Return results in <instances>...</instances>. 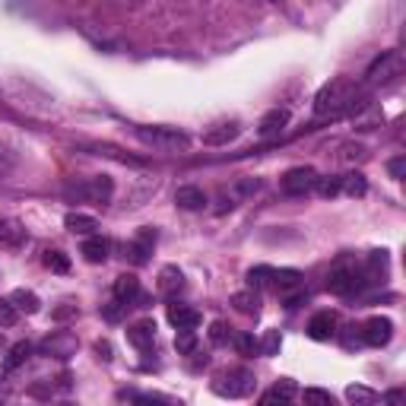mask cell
<instances>
[{
    "mask_svg": "<svg viewBox=\"0 0 406 406\" xmlns=\"http://www.w3.org/2000/svg\"><path fill=\"white\" fill-rule=\"evenodd\" d=\"M362 105H365V102H359V89L349 80L327 82L314 99L317 118H340V114H346V111H359Z\"/></svg>",
    "mask_w": 406,
    "mask_h": 406,
    "instance_id": "cell-1",
    "label": "cell"
},
{
    "mask_svg": "<svg viewBox=\"0 0 406 406\" xmlns=\"http://www.w3.org/2000/svg\"><path fill=\"white\" fill-rule=\"evenodd\" d=\"M137 140L152 149H162V152H178V149H187L190 140L187 133L175 130V127H137Z\"/></svg>",
    "mask_w": 406,
    "mask_h": 406,
    "instance_id": "cell-2",
    "label": "cell"
},
{
    "mask_svg": "<svg viewBox=\"0 0 406 406\" xmlns=\"http://www.w3.org/2000/svg\"><path fill=\"white\" fill-rule=\"evenodd\" d=\"M254 387H257V381H254V374L247 371V368H232V371L219 374V378L213 381V390L219 393V397H228V400L251 397Z\"/></svg>",
    "mask_w": 406,
    "mask_h": 406,
    "instance_id": "cell-3",
    "label": "cell"
},
{
    "mask_svg": "<svg viewBox=\"0 0 406 406\" xmlns=\"http://www.w3.org/2000/svg\"><path fill=\"white\" fill-rule=\"evenodd\" d=\"M317 171L311 168V165H295V168H289L283 175V190L289 197H302V194H308V190H314V184H317Z\"/></svg>",
    "mask_w": 406,
    "mask_h": 406,
    "instance_id": "cell-4",
    "label": "cell"
},
{
    "mask_svg": "<svg viewBox=\"0 0 406 406\" xmlns=\"http://www.w3.org/2000/svg\"><path fill=\"white\" fill-rule=\"evenodd\" d=\"M403 73V54L400 51H387V54H381L378 61L368 67L365 80L368 82H390L393 76Z\"/></svg>",
    "mask_w": 406,
    "mask_h": 406,
    "instance_id": "cell-5",
    "label": "cell"
},
{
    "mask_svg": "<svg viewBox=\"0 0 406 406\" xmlns=\"http://www.w3.org/2000/svg\"><path fill=\"white\" fill-rule=\"evenodd\" d=\"M390 336H393V324L387 321V317H368V321L362 324V340H365L368 346H374V349L387 346Z\"/></svg>",
    "mask_w": 406,
    "mask_h": 406,
    "instance_id": "cell-6",
    "label": "cell"
},
{
    "mask_svg": "<svg viewBox=\"0 0 406 406\" xmlns=\"http://www.w3.org/2000/svg\"><path fill=\"white\" fill-rule=\"evenodd\" d=\"M327 289L333 292V295H349V292L359 289V276H355L352 266H336L327 276Z\"/></svg>",
    "mask_w": 406,
    "mask_h": 406,
    "instance_id": "cell-7",
    "label": "cell"
},
{
    "mask_svg": "<svg viewBox=\"0 0 406 406\" xmlns=\"http://www.w3.org/2000/svg\"><path fill=\"white\" fill-rule=\"evenodd\" d=\"M76 336L73 333H67V330H61V333H54V336H48V340L42 343V352H48V355H57V359H70V355L76 352Z\"/></svg>",
    "mask_w": 406,
    "mask_h": 406,
    "instance_id": "cell-8",
    "label": "cell"
},
{
    "mask_svg": "<svg viewBox=\"0 0 406 406\" xmlns=\"http://www.w3.org/2000/svg\"><path fill=\"white\" fill-rule=\"evenodd\" d=\"M76 194H80L82 200H92V203H108V200H111V178H105V175L92 178V181L80 184V187H76Z\"/></svg>",
    "mask_w": 406,
    "mask_h": 406,
    "instance_id": "cell-9",
    "label": "cell"
},
{
    "mask_svg": "<svg viewBox=\"0 0 406 406\" xmlns=\"http://www.w3.org/2000/svg\"><path fill=\"white\" fill-rule=\"evenodd\" d=\"M333 327H336L333 311H317V314L308 321V336H311V340H317V343H324V340L333 336Z\"/></svg>",
    "mask_w": 406,
    "mask_h": 406,
    "instance_id": "cell-10",
    "label": "cell"
},
{
    "mask_svg": "<svg viewBox=\"0 0 406 406\" xmlns=\"http://www.w3.org/2000/svg\"><path fill=\"white\" fill-rule=\"evenodd\" d=\"M168 321L175 330H197L200 327V311L187 308V304H168Z\"/></svg>",
    "mask_w": 406,
    "mask_h": 406,
    "instance_id": "cell-11",
    "label": "cell"
},
{
    "mask_svg": "<svg viewBox=\"0 0 406 406\" xmlns=\"http://www.w3.org/2000/svg\"><path fill=\"white\" fill-rule=\"evenodd\" d=\"M152 340H156V324L152 321H137L127 327V343L137 349H149Z\"/></svg>",
    "mask_w": 406,
    "mask_h": 406,
    "instance_id": "cell-12",
    "label": "cell"
},
{
    "mask_svg": "<svg viewBox=\"0 0 406 406\" xmlns=\"http://www.w3.org/2000/svg\"><path fill=\"white\" fill-rule=\"evenodd\" d=\"M114 298H118L121 304H130V302H137V295H140V279L133 276V273H121L118 279H114Z\"/></svg>",
    "mask_w": 406,
    "mask_h": 406,
    "instance_id": "cell-13",
    "label": "cell"
},
{
    "mask_svg": "<svg viewBox=\"0 0 406 406\" xmlns=\"http://www.w3.org/2000/svg\"><path fill=\"white\" fill-rule=\"evenodd\" d=\"M175 203L181 209H187V213H197V209L207 207V194H203L200 187H194V184H184V187H178Z\"/></svg>",
    "mask_w": 406,
    "mask_h": 406,
    "instance_id": "cell-14",
    "label": "cell"
},
{
    "mask_svg": "<svg viewBox=\"0 0 406 406\" xmlns=\"http://www.w3.org/2000/svg\"><path fill=\"white\" fill-rule=\"evenodd\" d=\"M289 124V111L285 108H273V111H266L264 118H260V137H276V133H283V127Z\"/></svg>",
    "mask_w": 406,
    "mask_h": 406,
    "instance_id": "cell-15",
    "label": "cell"
},
{
    "mask_svg": "<svg viewBox=\"0 0 406 406\" xmlns=\"http://www.w3.org/2000/svg\"><path fill=\"white\" fill-rule=\"evenodd\" d=\"M108 251H111V241H105L102 235H92V238L82 241V257H86L89 264H105Z\"/></svg>",
    "mask_w": 406,
    "mask_h": 406,
    "instance_id": "cell-16",
    "label": "cell"
},
{
    "mask_svg": "<svg viewBox=\"0 0 406 406\" xmlns=\"http://www.w3.org/2000/svg\"><path fill=\"white\" fill-rule=\"evenodd\" d=\"M63 226H67L73 235H86V238H92L95 228H99V219H95V216H86V213H67Z\"/></svg>",
    "mask_w": 406,
    "mask_h": 406,
    "instance_id": "cell-17",
    "label": "cell"
},
{
    "mask_svg": "<svg viewBox=\"0 0 406 406\" xmlns=\"http://www.w3.org/2000/svg\"><path fill=\"white\" fill-rule=\"evenodd\" d=\"M292 393H295V384H292L289 378H283L276 387H273V390H266V393H264L260 406H289Z\"/></svg>",
    "mask_w": 406,
    "mask_h": 406,
    "instance_id": "cell-18",
    "label": "cell"
},
{
    "mask_svg": "<svg viewBox=\"0 0 406 406\" xmlns=\"http://www.w3.org/2000/svg\"><path fill=\"white\" fill-rule=\"evenodd\" d=\"M184 285V273L178 270V266H162L159 270V292H165V295H175V292H181Z\"/></svg>",
    "mask_w": 406,
    "mask_h": 406,
    "instance_id": "cell-19",
    "label": "cell"
},
{
    "mask_svg": "<svg viewBox=\"0 0 406 406\" xmlns=\"http://www.w3.org/2000/svg\"><path fill=\"white\" fill-rule=\"evenodd\" d=\"M25 241V228L13 219H0V245L4 247H19Z\"/></svg>",
    "mask_w": 406,
    "mask_h": 406,
    "instance_id": "cell-20",
    "label": "cell"
},
{
    "mask_svg": "<svg viewBox=\"0 0 406 406\" xmlns=\"http://www.w3.org/2000/svg\"><path fill=\"white\" fill-rule=\"evenodd\" d=\"M232 308L238 311V314H247V317H254L260 311V298H257V292H251V289H245V292H235L232 295Z\"/></svg>",
    "mask_w": 406,
    "mask_h": 406,
    "instance_id": "cell-21",
    "label": "cell"
},
{
    "mask_svg": "<svg viewBox=\"0 0 406 406\" xmlns=\"http://www.w3.org/2000/svg\"><path fill=\"white\" fill-rule=\"evenodd\" d=\"M238 133H241V127L235 124V121H232V124H219L216 130H207V133H203V143H209V146H226L228 140H235Z\"/></svg>",
    "mask_w": 406,
    "mask_h": 406,
    "instance_id": "cell-22",
    "label": "cell"
},
{
    "mask_svg": "<svg viewBox=\"0 0 406 406\" xmlns=\"http://www.w3.org/2000/svg\"><path fill=\"white\" fill-rule=\"evenodd\" d=\"M340 190L346 197H365V190H368L365 175H362V171H349V175H343L340 178Z\"/></svg>",
    "mask_w": 406,
    "mask_h": 406,
    "instance_id": "cell-23",
    "label": "cell"
},
{
    "mask_svg": "<svg viewBox=\"0 0 406 406\" xmlns=\"http://www.w3.org/2000/svg\"><path fill=\"white\" fill-rule=\"evenodd\" d=\"M346 400L352 406H378V393L365 384H349L346 387Z\"/></svg>",
    "mask_w": 406,
    "mask_h": 406,
    "instance_id": "cell-24",
    "label": "cell"
},
{
    "mask_svg": "<svg viewBox=\"0 0 406 406\" xmlns=\"http://www.w3.org/2000/svg\"><path fill=\"white\" fill-rule=\"evenodd\" d=\"M10 304L16 311H25V314H35L38 308H42V302H38V295L35 292H29V289H16L10 295Z\"/></svg>",
    "mask_w": 406,
    "mask_h": 406,
    "instance_id": "cell-25",
    "label": "cell"
},
{
    "mask_svg": "<svg viewBox=\"0 0 406 406\" xmlns=\"http://www.w3.org/2000/svg\"><path fill=\"white\" fill-rule=\"evenodd\" d=\"M273 266H251L247 270V289L257 292V289H266V285H273Z\"/></svg>",
    "mask_w": 406,
    "mask_h": 406,
    "instance_id": "cell-26",
    "label": "cell"
},
{
    "mask_svg": "<svg viewBox=\"0 0 406 406\" xmlns=\"http://www.w3.org/2000/svg\"><path fill=\"white\" fill-rule=\"evenodd\" d=\"M273 285H276L279 292L298 289V285H302V273H298V270H276V273H273Z\"/></svg>",
    "mask_w": 406,
    "mask_h": 406,
    "instance_id": "cell-27",
    "label": "cell"
},
{
    "mask_svg": "<svg viewBox=\"0 0 406 406\" xmlns=\"http://www.w3.org/2000/svg\"><path fill=\"white\" fill-rule=\"evenodd\" d=\"M29 355H32V346H29V343H25V340H23V343H16V346L10 349V355H6L4 368H6V371H16V368L23 365V362L29 359Z\"/></svg>",
    "mask_w": 406,
    "mask_h": 406,
    "instance_id": "cell-28",
    "label": "cell"
},
{
    "mask_svg": "<svg viewBox=\"0 0 406 406\" xmlns=\"http://www.w3.org/2000/svg\"><path fill=\"white\" fill-rule=\"evenodd\" d=\"M302 397H304V406H336L333 393L321 390V387H308V390H304Z\"/></svg>",
    "mask_w": 406,
    "mask_h": 406,
    "instance_id": "cell-29",
    "label": "cell"
},
{
    "mask_svg": "<svg viewBox=\"0 0 406 406\" xmlns=\"http://www.w3.org/2000/svg\"><path fill=\"white\" fill-rule=\"evenodd\" d=\"M365 159H368V152L362 143H343L340 146V162L352 165V162H365Z\"/></svg>",
    "mask_w": 406,
    "mask_h": 406,
    "instance_id": "cell-30",
    "label": "cell"
},
{
    "mask_svg": "<svg viewBox=\"0 0 406 406\" xmlns=\"http://www.w3.org/2000/svg\"><path fill=\"white\" fill-rule=\"evenodd\" d=\"M279 346H283V336H279V330H266L264 340L257 343V352L260 355H276Z\"/></svg>",
    "mask_w": 406,
    "mask_h": 406,
    "instance_id": "cell-31",
    "label": "cell"
},
{
    "mask_svg": "<svg viewBox=\"0 0 406 406\" xmlns=\"http://www.w3.org/2000/svg\"><path fill=\"white\" fill-rule=\"evenodd\" d=\"M44 266L54 273H67L70 270V257L63 251H44Z\"/></svg>",
    "mask_w": 406,
    "mask_h": 406,
    "instance_id": "cell-32",
    "label": "cell"
},
{
    "mask_svg": "<svg viewBox=\"0 0 406 406\" xmlns=\"http://www.w3.org/2000/svg\"><path fill=\"white\" fill-rule=\"evenodd\" d=\"M175 349L181 355H190L197 349V333L194 330H178V336H175Z\"/></svg>",
    "mask_w": 406,
    "mask_h": 406,
    "instance_id": "cell-33",
    "label": "cell"
},
{
    "mask_svg": "<svg viewBox=\"0 0 406 406\" xmlns=\"http://www.w3.org/2000/svg\"><path fill=\"white\" fill-rule=\"evenodd\" d=\"M314 190H317V194H321V197H327V200H330V197H336V194H340V178H336V175L317 178Z\"/></svg>",
    "mask_w": 406,
    "mask_h": 406,
    "instance_id": "cell-34",
    "label": "cell"
},
{
    "mask_svg": "<svg viewBox=\"0 0 406 406\" xmlns=\"http://www.w3.org/2000/svg\"><path fill=\"white\" fill-rule=\"evenodd\" d=\"M149 254H152V247L140 245V241H130V245H127V257H130L137 266H143L146 260H149Z\"/></svg>",
    "mask_w": 406,
    "mask_h": 406,
    "instance_id": "cell-35",
    "label": "cell"
},
{
    "mask_svg": "<svg viewBox=\"0 0 406 406\" xmlns=\"http://www.w3.org/2000/svg\"><path fill=\"white\" fill-rule=\"evenodd\" d=\"M228 330H232V327H228L226 321H213V324H209V340H213L216 346H226L228 336H232Z\"/></svg>",
    "mask_w": 406,
    "mask_h": 406,
    "instance_id": "cell-36",
    "label": "cell"
},
{
    "mask_svg": "<svg viewBox=\"0 0 406 406\" xmlns=\"http://www.w3.org/2000/svg\"><path fill=\"white\" fill-rule=\"evenodd\" d=\"M235 349H238L241 355H254L257 352V340H254L251 333H238L235 336Z\"/></svg>",
    "mask_w": 406,
    "mask_h": 406,
    "instance_id": "cell-37",
    "label": "cell"
},
{
    "mask_svg": "<svg viewBox=\"0 0 406 406\" xmlns=\"http://www.w3.org/2000/svg\"><path fill=\"white\" fill-rule=\"evenodd\" d=\"M16 321H19V311L10 304V298H6V302H0V327H13Z\"/></svg>",
    "mask_w": 406,
    "mask_h": 406,
    "instance_id": "cell-38",
    "label": "cell"
},
{
    "mask_svg": "<svg viewBox=\"0 0 406 406\" xmlns=\"http://www.w3.org/2000/svg\"><path fill=\"white\" fill-rule=\"evenodd\" d=\"M133 406H165V397H159V393H140V397H133Z\"/></svg>",
    "mask_w": 406,
    "mask_h": 406,
    "instance_id": "cell-39",
    "label": "cell"
},
{
    "mask_svg": "<svg viewBox=\"0 0 406 406\" xmlns=\"http://www.w3.org/2000/svg\"><path fill=\"white\" fill-rule=\"evenodd\" d=\"M156 238H159V235H156V228H152V226H143V228H140V232H137V238H133V241H140V245L152 247V245H156Z\"/></svg>",
    "mask_w": 406,
    "mask_h": 406,
    "instance_id": "cell-40",
    "label": "cell"
},
{
    "mask_svg": "<svg viewBox=\"0 0 406 406\" xmlns=\"http://www.w3.org/2000/svg\"><path fill=\"white\" fill-rule=\"evenodd\" d=\"M387 171H390V178H403L406 175V159L403 156H397V159H390V162H387Z\"/></svg>",
    "mask_w": 406,
    "mask_h": 406,
    "instance_id": "cell-41",
    "label": "cell"
},
{
    "mask_svg": "<svg viewBox=\"0 0 406 406\" xmlns=\"http://www.w3.org/2000/svg\"><path fill=\"white\" fill-rule=\"evenodd\" d=\"M406 403V393L403 390H387L384 393V406H403Z\"/></svg>",
    "mask_w": 406,
    "mask_h": 406,
    "instance_id": "cell-42",
    "label": "cell"
},
{
    "mask_svg": "<svg viewBox=\"0 0 406 406\" xmlns=\"http://www.w3.org/2000/svg\"><path fill=\"white\" fill-rule=\"evenodd\" d=\"M95 352H99L102 355V359H111V343H108V340H99V343H95Z\"/></svg>",
    "mask_w": 406,
    "mask_h": 406,
    "instance_id": "cell-43",
    "label": "cell"
},
{
    "mask_svg": "<svg viewBox=\"0 0 406 406\" xmlns=\"http://www.w3.org/2000/svg\"><path fill=\"white\" fill-rule=\"evenodd\" d=\"M70 314H76L73 304H70V308H57V311H54V317H70Z\"/></svg>",
    "mask_w": 406,
    "mask_h": 406,
    "instance_id": "cell-44",
    "label": "cell"
}]
</instances>
